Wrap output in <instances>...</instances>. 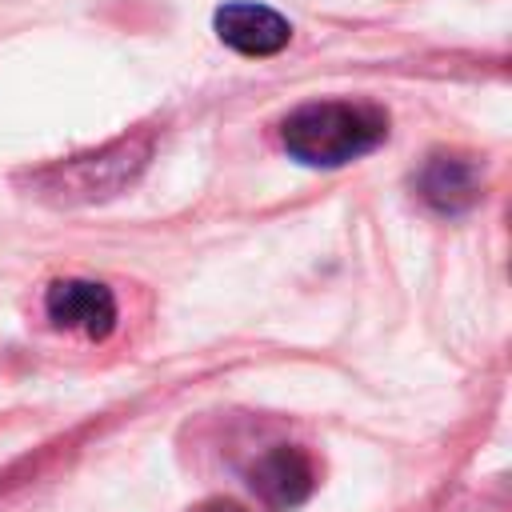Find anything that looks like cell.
<instances>
[{
	"label": "cell",
	"instance_id": "cell-1",
	"mask_svg": "<svg viewBox=\"0 0 512 512\" xmlns=\"http://www.w3.org/2000/svg\"><path fill=\"white\" fill-rule=\"evenodd\" d=\"M388 136V116L376 104L360 100H316L296 108L280 124V140L288 156L312 168H336L368 156Z\"/></svg>",
	"mask_w": 512,
	"mask_h": 512
},
{
	"label": "cell",
	"instance_id": "cell-7",
	"mask_svg": "<svg viewBox=\"0 0 512 512\" xmlns=\"http://www.w3.org/2000/svg\"><path fill=\"white\" fill-rule=\"evenodd\" d=\"M192 512H248V508H240L236 500H224V496H216V500H204V504H196Z\"/></svg>",
	"mask_w": 512,
	"mask_h": 512
},
{
	"label": "cell",
	"instance_id": "cell-4",
	"mask_svg": "<svg viewBox=\"0 0 512 512\" xmlns=\"http://www.w3.org/2000/svg\"><path fill=\"white\" fill-rule=\"evenodd\" d=\"M44 312L56 328L104 340L116 328V296L96 280H56L44 296Z\"/></svg>",
	"mask_w": 512,
	"mask_h": 512
},
{
	"label": "cell",
	"instance_id": "cell-5",
	"mask_svg": "<svg viewBox=\"0 0 512 512\" xmlns=\"http://www.w3.org/2000/svg\"><path fill=\"white\" fill-rule=\"evenodd\" d=\"M216 36L244 56H272L292 40V24L264 4H224L216 12Z\"/></svg>",
	"mask_w": 512,
	"mask_h": 512
},
{
	"label": "cell",
	"instance_id": "cell-6",
	"mask_svg": "<svg viewBox=\"0 0 512 512\" xmlns=\"http://www.w3.org/2000/svg\"><path fill=\"white\" fill-rule=\"evenodd\" d=\"M416 188L436 212H464V208H472L480 200V176L460 156H432L420 168Z\"/></svg>",
	"mask_w": 512,
	"mask_h": 512
},
{
	"label": "cell",
	"instance_id": "cell-2",
	"mask_svg": "<svg viewBox=\"0 0 512 512\" xmlns=\"http://www.w3.org/2000/svg\"><path fill=\"white\" fill-rule=\"evenodd\" d=\"M148 160V144L144 140H120L96 156H76L68 160L64 168H52L40 176V184L48 192H60L64 200L80 196V200H92V196H108L116 192L124 180H132Z\"/></svg>",
	"mask_w": 512,
	"mask_h": 512
},
{
	"label": "cell",
	"instance_id": "cell-3",
	"mask_svg": "<svg viewBox=\"0 0 512 512\" xmlns=\"http://www.w3.org/2000/svg\"><path fill=\"white\" fill-rule=\"evenodd\" d=\"M248 484L260 496V504H268L276 512H288V508H300L312 496L316 468H312V456L304 448L276 444V448L256 456V464L248 468Z\"/></svg>",
	"mask_w": 512,
	"mask_h": 512
}]
</instances>
